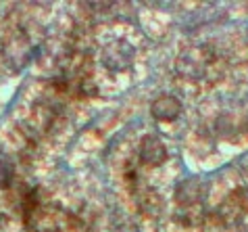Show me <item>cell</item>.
Instances as JSON below:
<instances>
[{
	"label": "cell",
	"instance_id": "obj_4",
	"mask_svg": "<svg viewBox=\"0 0 248 232\" xmlns=\"http://www.w3.org/2000/svg\"><path fill=\"white\" fill-rule=\"evenodd\" d=\"M246 211H248V190L236 188V190H232L230 197L219 205L217 215L227 224H236Z\"/></svg>",
	"mask_w": 248,
	"mask_h": 232
},
{
	"label": "cell",
	"instance_id": "obj_3",
	"mask_svg": "<svg viewBox=\"0 0 248 232\" xmlns=\"http://www.w3.org/2000/svg\"><path fill=\"white\" fill-rule=\"evenodd\" d=\"M100 61L107 69L111 71H123L125 67L132 65L134 61V49L123 40H117L113 44H107L100 52Z\"/></svg>",
	"mask_w": 248,
	"mask_h": 232
},
{
	"label": "cell",
	"instance_id": "obj_10",
	"mask_svg": "<svg viewBox=\"0 0 248 232\" xmlns=\"http://www.w3.org/2000/svg\"><path fill=\"white\" fill-rule=\"evenodd\" d=\"M138 203H140V209L148 215H156L161 211L163 203H161V197H158L155 190H144V193L138 197Z\"/></svg>",
	"mask_w": 248,
	"mask_h": 232
},
{
	"label": "cell",
	"instance_id": "obj_9",
	"mask_svg": "<svg viewBox=\"0 0 248 232\" xmlns=\"http://www.w3.org/2000/svg\"><path fill=\"white\" fill-rule=\"evenodd\" d=\"M177 220H180L184 226H198V224L204 222L206 211L202 207V203H192V205H180L177 209Z\"/></svg>",
	"mask_w": 248,
	"mask_h": 232
},
{
	"label": "cell",
	"instance_id": "obj_11",
	"mask_svg": "<svg viewBox=\"0 0 248 232\" xmlns=\"http://www.w3.org/2000/svg\"><path fill=\"white\" fill-rule=\"evenodd\" d=\"M13 178H15V167L9 161V157L0 155V188H11Z\"/></svg>",
	"mask_w": 248,
	"mask_h": 232
},
{
	"label": "cell",
	"instance_id": "obj_8",
	"mask_svg": "<svg viewBox=\"0 0 248 232\" xmlns=\"http://www.w3.org/2000/svg\"><path fill=\"white\" fill-rule=\"evenodd\" d=\"M202 197V184L198 178H188L177 184L175 188V201L180 205H192V203H201Z\"/></svg>",
	"mask_w": 248,
	"mask_h": 232
},
{
	"label": "cell",
	"instance_id": "obj_1",
	"mask_svg": "<svg viewBox=\"0 0 248 232\" xmlns=\"http://www.w3.org/2000/svg\"><path fill=\"white\" fill-rule=\"evenodd\" d=\"M65 211L57 205H38L33 211L23 215L27 232H61Z\"/></svg>",
	"mask_w": 248,
	"mask_h": 232
},
{
	"label": "cell",
	"instance_id": "obj_6",
	"mask_svg": "<svg viewBox=\"0 0 248 232\" xmlns=\"http://www.w3.org/2000/svg\"><path fill=\"white\" fill-rule=\"evenodd\" d=\"M150 113H153V117L158 121H171L182 113V103L173 94H161L158 99L153 100Z\"/></svg>",
	"mask_w": 248,
	"mask_h": 232
},
{
	"label": "cell",
	"instance_id": "obj_7",
	"mask_svg": "<svg viewBox=\"0 0 248 232\" xmlns=\"http://www.w3.org/2000/svg\"><path fill=\"white\" fill-rule=\"evenodd\" d=\"M31 49H33V46H31L30 36H25V33H21V36H15L9 44H6V59H11L13 63H17V65H23V63L30 61Z\"/></svg>",
	"mask_w": 248,
	"mask_h": 232
},
{
	"label": "cell",
	"instance_id": "obj_5",
	"mask_svg": "<svg viewBox=\"0 0 248 232\" xmlns=\"http://www.w3.org/2000/svg\"><path fill=\"white\" fill-rule=\"evenodd\" d=\"M140 159L142 163H146V166H161L167 159V149H165L163 140L158 138V136H144L142 142H140Z\"/></svg>",
	"mask_w": 248,
	"mask_h": 232
},
{
	"label": "cell",
	"instance_id": "obj_2",
	"mask_svg": "<svg viewBox=\"0 0 248 232\" xmlns=\"http://www.w3.org/2000/svg\"><path fill=\"white\" fill-rule=\"evenodd\" d=\"M213 63H215V61H213L211 50L204 49V46H196V49L186 50L182 54L180 63H177V69L188 78H198V76H202V73L209 71V67Z\"/></svg>",
	"mask_w": 248,
	"mask_h": 232
}]
</instances>
